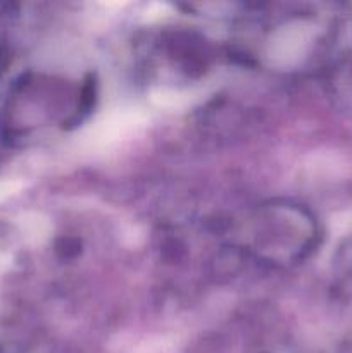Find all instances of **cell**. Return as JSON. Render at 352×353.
Returning <instances> with one entry per match:
<instances>
[{
    "mask_svg": "<svg viewBox=\"0 0 352 353\" xmlns=\"http://www.w3.org/2000/svg\"><path fill=\"white\" fill-rule=\"evenodd\" d=\"M88 86L69 85L43 74L23 76L9 92L2 109V134L24 140L37 130L79 123L88 110Z\"/></svg>",
    "mask_w": 352,
    "mask_h": 353,
    "instance_id": "6da1fadb",
    "label": "cell"
},
{
    "mask_svg": "<svg viewBox=\"0 0 352 353\" xmlns=\"http://www.w3.org/2000/svg\"><path fill=\"white\" fill-rule=\"evenodd\" d=\"M251 250L271 264L297 262L313 247L314 226L311 217L290 203L255 210L251 219Z\"/></svg>",
    "mask_w": 352,
    "mask_h": 353,
    "instance_id": "7a4b0ae2",
    "label": "cell"
}]
</instances>
